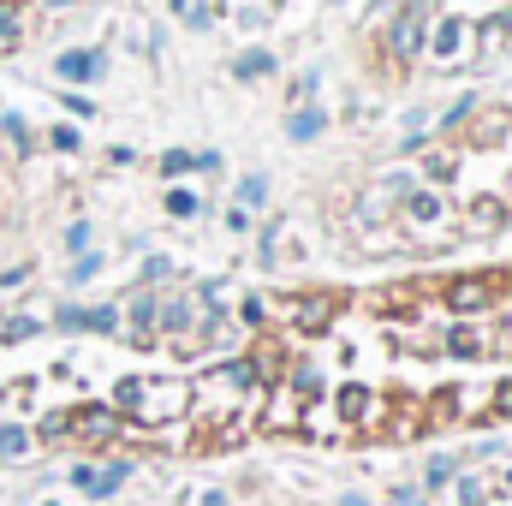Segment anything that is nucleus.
Instances as JSON below:
<instances>
[{
    "label": "nucleus",
    "mask_w": 512,
    "mask_h": 506,
    "mask_svg": "<svg viewBox=\"0 0 512 506\" xmlns=\"http://www.w3.org/2000/svg\"><path fill=\"white\" fill-rule=\"evenodd\" d=\"M256 322L245 370L262 435L376 447L512 417V268L316 292L286 316L251 304Z\"/></svg>",
    "instance_id": "1"
},
{
    "label": "nucleus",
    "mask_w": 512,
    "mask_h": 506,
    "mask_svg": "<svg viewBox=\"0 0 512 506\" xmlns=\"http://www.w3.org/2000/svg\"><path fill=\"white\" fill-rule=\"evenodd\" d=\"M364 203H387V239L376 251H435L465 233L512 227V90L489 102H465L447 131Z\"/></svg>",
    "instance_id": "2"
},
{
    "label": "nucleus",
    "mask_w": 512,
    "mask_h": 506,
    "mask_svg": "<svg viewBox=\"0 0 512 506\" xmlns=\"http://www.w3.org/2000/svg\"><path fill=\"white\" fill-rule=\"evenodd\" d=\"M512 60V0H382L364 24V66L387 84L459 78Z\"/></svg>",
    "instance_id": "3"
},
{
    "label": "nucleus",
    "mask_w": 512,
    "mask_h": 506,
    "mask_svg": "<svg viewBox=\"0 0 512 506\" xmlns=\"http://www.w3.org/2000/svg\"><path fill=\"white\" fill-rule=\"evenodd\" d=\"M54 6H60V0H0V54L24 48V42L36 36V24H42Z\"/></svg>",
    "instance_id": "4"
}]
</instances>
